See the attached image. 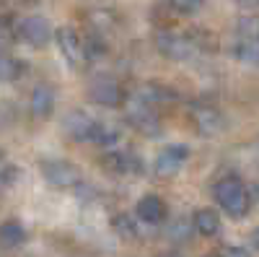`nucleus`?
Masks as SVG:
<instances>
[{
	"label": "nucleus",
	"mask_w": 259,
	"mask_h": 257,
	"mask_svg": "<svg viewBox=\"0 0 259 257\" xmlns=\"http://www.w3.org/2000/svg\"><path fill=\"white\" fill-rule=\"evenodd\" d=\"M212 198L218 200V205L228 213V216H233V218L246 216L249 208H251V195H249L246 185L239 177H233V174H228V177L215 182Z\"/></svg>",
	"instance_id": "f257e3e1"
},
{
	"label": "nucleus",
	"mask_w": 259,
	"mask_h": 257,
	"mask_svg": "<svg viewBox=\"0 0 259 257\" xmlns=\"http://www.w3.org/2000/svg\"><path fill=\"white\" fill-rule=\"evenodd\" d=\"M187 120L192 125V130L197 135H202V138H212V135H218V133L226 130L223 115L215 109V106H210V104H192L187 109Z\"/></svg>",
	"instance_id": "f03ea898"
},
{
	"label": "nucleus",
	"mask_w": 259,
	"mask_h": 257,
	"mask_svg": "<svg viewBox=\"0 0 259 257\" xmlns=\"http://www.w3.org/2000/svg\"><path fill=\"white\" fill-rule=\"evenodd\" d=\"M127 104V122L145 138H158L161 135V120L158 112L150 109L148 104H143L140 99L135 101H124Z\"/></svg>",
	"instance_id": "7ed1b4c3"
},
{
	"label": "nucleus",
	"mask_w": 259,
	"mask_h": 257,
	"mask_svg": "<svg viewBox=\"0 0 259 257\" xmlns=\"http://www.w3.org/2000/svg\"><path fill=\"white\" fill-rule=\"evenodd\" d=\"M194 42L189 34H182V31H158L156 34V50L168 57V60H187L194 55Z\"/></svg>",
	"instance_id": "20e7f679"
},
{
	"label": "nucleus",
	"mask_w": 259,
	"mask_h": 257,
	"mask_svg": "<svg viewBox=\"0 0 259 257\" xmlns=\"http://www.w3.org/2000/svg\"><path fill=\"white\" fill-rule=\"evenodd\" d=\"M55 42H57L62 57L68 60L73 68H85L89 65V55H85V47H83V36L73 26H60L55 31Z\"/></svg>",
	"instance_id": "39448f33"
},
{
	"label": "nucleus",
	"mask_w": 259,
	"mask_h": 257,
	"mask_svg": "<svg viewBox=\"0 0 259 257\" xmlns=\"http://www.w3.org/2000/svg\"><path fill=\"white\" fill-rule=\"evenodd\" d=\"M41 177H45L52 187L70 190V187H78L80 171H78L75 164L65 161V159H50V161H41Z\"/></svg>",
	"instance_id": "423d86ee"
},
{
	"label": "nucleus",
	"mask_w": 259,
	"mask_h": 257,
	"mask_svg": "<svg viewBox=\"0 0 259 257\" xmlns=\"http://www.w3.org/2000/svg\"><path fill=\"white\" fill-rule=\"evenodd\" d=\"M89 101L99 104V106H106V109H117V106H124L127 101V94L124 89L112 81V78H96L89 89Z\"/></svg>",
	"instance_id": "0eeeda50"
},
{
	"label": "nucleus",
	"mask_w": 259,
	"mask_h": 257,
	"mask_svg": "<svg viewBox=\"0 0 259 257\" xmlns=\"http://www.w3.org/2000/svg\"><path fill=\"white\" fill-rule=\"evenodd\" d=\"M18 36L31 47H45L52 39V26L45 16H26L18 21Z\"/></svg>",
	"instance_id": "6e6552de"
},
{
	"label": "nucleus",
	"mask_w": 259,
	"mask_h": 257,
	"mask_svg": "<svg viewBox=\"0 0 259 257\" xmlns=\"http://www.w3.org/2000/svg\"><path fill=\"white\" fill-rule=\"evenodd\" d=\"M101 166L109 174H140L143 159L130 151H119V148H106V154L101 156Z\"/></svg>",
	"instance_id": "1a4fd4ad"
},
{
	"label": "nucleus",
	"mask_w": 259,
	"mask_h": 257,
	"mask_svg": "<svg viewBox=\"0 0 259 257\" xmlns=\"http://www.w3.org/2000/svg\"><path fill=\"white\" fill-rule=\"evenodd\" d=\"M187 159H189V148L184 143H171L156 156L153 169H156V174H161V177H171L187 164Z\"/></svg>",
	"instance_id": "9d476101"
},
{
	"label": "nucleus",
	"mask_w": 259,
	"mask_h": 257,
	"mask_svg": "<svg viewBox=\"0 0 259 257\" xmlns=\"http://www.w3.org/2000/svg\"><path fill=\"white\" fill-rule=\"evenodd\" d=\"M135 216L143 221V224H150V226H156V224H163L166 216H168V205L163 198L158 195H145L138 200L135 205Z\"/></svg>",
	"instance_id": "9b49d317"
},
{
	"label": "nucleus",
	"mask_w": 259,
	"mask_h": 257,
	"mask_svg": "<svg viewBox=\"0 0 259 257\" xmlns=\"http://www.w3.org/2000/svg\"><path fill=\"white\" fill-rule=\"evenodd\" d=\"M94 122L85 112L75 109V112H68L62 120V130L70 140H91V133H94Z\"/></svg>",
	"instance_id": "f8f14e48"
},
{
	"label": "nucleus",
	"mask_w": 259,
	"mask_h": 257,
	"mask_svg": "<svg viewBox=\"0 0 259 257\" xmlns=\"http://www.w3.org/2000/svg\"><path fill=\"white\" fill-rule=\"evenodd\" d=\"M29 112L39 120H45L55 112V91L50 86H34L29 94Z\"/></svg>",
	"instance_id": "ddd939ff"
},
{
	"label": "nucleus",
	"mask_w": 259,
	"mask_h": 257,
	"mask_svg": "<svg viewBox=\"0 0 259 257\" xmlns=\"http://www.w3.org/2000/svg\"><path fill=\"white\" fill-rule=\"evenodd\" d=\"M138 99H140L143 104H148L150 109H158V106H168L177 96H174V91H171L168 86H163V83H145L143 89L138 91Z\"/></svg>",
	"instance_id": "4468645a"
},
{
	"label": "nucleus",
	"mask_w": 259,
	"mask_h": 257,
	"mask_svg": "<svg viewBox=\"0 0 259 257\" xmlns=\"http://www.w3.org/2000/svg\"><path fill=\"white\" fill-rule=\"evenodd\" d=\"M91 140L101 148H117L122 143V127L112 125V122H94V133H91Z\"/></svg>",
	"instance_id": "2eb2a0df"
},
{
	"label": "nucleus",
	"mask_w": 259,
	"mask_h": 257,
	"mask_svg": "<svg viewBox=\"0 0 259 257\" xmlns=\"http://www.w3.org/2000/svg\"><path fill=\"white\" fill-rule=\"evenodd\" d=\"M192 226L197 234H202V237H215V234L221 231V216L212 208H200V210H194V216H192Z\"/></svg>",
	"instance_id": "dca6fc26"
},
{
	"label": "nucleus",
	"mask_w": 259,
	"mask_h": 257,
	"mask_svg": "<svg viewBox=\"0 0 259 257\" xmlns=\"http://www.w3.org/2000/svg\"><path fill=\"white\" fill-rule=\"evenodd\" d=\"M233 57L259 68V36H239L233 45Z\"/></svg>",
	"instance_id": "f3484780"
},
{
	"label": "nucleus",
	"mask_w": 259,
	"mask_h": 257,
	"mask_svg": "<svg viewBox=\"0 0 259 257\" xmlns=\"http://www.w3.org/2000/svg\"><path fill=\"white\" fill-rule=\"evenodd\" d=\"M26 242V229L21 226L18 221H6V224H0V247H21Z\"/></svg>",
	"instance_id": "a211bd4d"
},
{
	"label": "nucleus",
	"mask_w": 259,
	"mask_h": 257,
	"mask_svg": "<svg viewBox=\"0 0 259 257\" xmlns=\"http://www.w3.org/2000/svg\"><path fill=\"white\" fill-rule=\"evenodd\" d=\"M112 229L117 231V237H122L124 242H133V239L140 237L138 221L133 216H127V213H117V216H112Z\"/></svg>",
	"instance_id": "6ab92c4d"
},
{
	"label": "nucleus",
	"mask_w": 259,
	"mask_h": 257,
	"mask_svg": "<svg viewBox=\"0 0 259 257\" xmlns=\"http://www.w3.org/2000/svg\"><path fill=\"white\" fill-rule=\"evenodd\" d=\"M24 70H26L24 60L0 52V81H18L21 76H24Z\"/></svg>",
	"instance_id": "aec40b11"
},
{
	"label": "nucleus",
	"mask_w": 259,
	"mask_h": 257,
	"mask_svg": "<svg viewBox=\"0 0 259 257\" xmlns=\"http://www.w3.org/2000/svg\"><path fill=\"white\" fill-rule=\"evenodd\" d=\"M83 47H85V55H89V60L94 57H104L106 55V42L99 31H89V34H83Z\"/></svg>",
	"instance_id": "412c9836"
},
{
	"label": "nucleus",
	"mask_w": 259,
	"mask_h": 257,
	"mask_svg": "<svg viewBox=\"0 0 259 257\" xmlns=\"http://www.w3.org/2000/svg\"><path fill=\"white\" fill-rule=\"evenodd\" d=\"M168 3H171V8H174L177 13L189 16V13H194V11H200L205 0H168Z\"/></svg>",
	"instance_id": "4be33fe9"
},
{
	"label": "nucleus",
	"mask_w": 259,
	"mask_h": 257,
	"mask_svg": "<svg viewBox=\"0 0 259 257\" xmlns=\"http://www.w3.org/2000/svg\"><path fill=\"white\" fill-rule=\"evenodd\" d=\"M16 179H18V166L8 164V166L0 169V185H3V187H11Z\"/></svg>",
	"instance_id": "5701e85b"
},
{
	"label": "nucleus",
	"mask_w": 259,
	"mask_h": 257,
	"mask_svg": "<svg viewBox=\"0 0 259 257\" xmlns=\"http://www.w3.org/2000/svg\"><path fill=\"white\" fill-rule=\"evenodd\" d=\"M218 257H249V249L244 247H236V244H228L218 252Z\"/></svg>",
	"instance_id": "b1692460"
},
{
	"label": "nucleus",
	"mask_w": 259,
	"mask_h": 257,
	"mask_svg": "<svg viewBox=\"0 0 259 257\" xmlns=\"http://www.w3.org/2000/svg\"><path fill=\"white\" fill-rule=\"evenodd\" d=\"M184 231H187V226H184V224H177L174 229H171V237H179V234H182V237H187Z\"/></svg>",
	"instance_id": "393cba45"
},
{
	"label": "nucleus",
	"mask_w": 259,
	"mask_h": 257,
	"mask_svg": "<svg viewBox=\"0 0 259 257\" xmlns=\"http://www.w3.org/2000/svg\"><path fill=\"white\" fill-rule=\"evenodd\" d=\"M251 242H254V247L259 249V229H254V234H251Z\"/></svg>",
	"instance_id": "a878e982"
},
{
	"label": "nucleus",
	"mask_w": 259,
	"mask_h": 257,
	"mask_svg": "<svg viewBox=\"0 0 259 257\" xmlns=\"http://www.w3.org/2000/svg\"><path fill=\"white\" fill-rule=\"evenodd\" d=\"M158 257H182V254H177V252H163V254H158Z\"/></svg>",
	"instance_id": "bb28decb"
},
{
	"label": "nucleus",
	"mask_w": 259,
	"mask_h": 257,
	"mask_svg": "<svg viewBox=\"0 0 259 257\" xmlns=\"http://www.w3.org/2000/svg\"><path fill=\"white\" fill-rule=\"evenodd\" d=\"M249 6H259V0H251V3H249Z\"/></svg>",
	"instance_id": "cd10ccee"
},
{
	"label": "nucleus",
	"mask_w": 259,
	"mask_h": 257,
	"mask_svg": "<svg viewBox=\"0 0 259 257\" xmlns=\"http://www.w3.org/2000/svg\"><path fill=\"white\" fill-rule=\"evenodd\" d=\"M0 159H3V154H0Z\"/></svg>",
	"instance_id": "c85d7f7f"
}]
</instances>
